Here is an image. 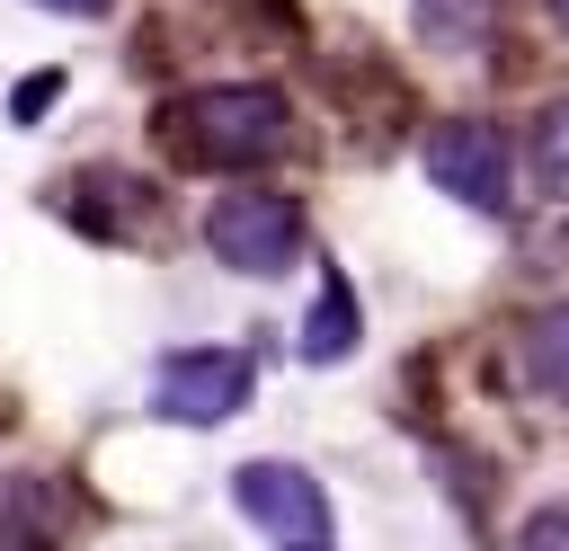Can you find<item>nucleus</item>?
<instances>
[{
  "label": "nucleus",
  "instance_id": "12",
  "mask_svg": "<svg viewBox=\"0 0 569 551\" xmlns=\"http://www.w3.org/2000/svg\"><path fill=\"white\" fill-rule=\"evenodd\" d=\"M36 9H62V18H107L116 0H36Z\"/></svg>",
  "mask_w": 569,
  "mask_h": 551
},
{
  "label": "nucleus",
  "instance_id": "3",
  "mask_svg": "<svg viewBox=\"0 0 569 551\" xmlns=\"http://www.w3.org/2000/svg\"><path fill=\"white\" fill-rule=\"evenodd\" d=\"M204 249H213L222 267H240V276H284V267L302 258V213H293L284 196H258V187L213 196V213H204Z\"/></svg>",
  "mask_w": 569,
  "mask_h": 551
},
{
  "label": "nucleus",
  "instance_id": "5",
  "mask_svg": "<svg viewBox=\"0 0 569 551\" xmlns=\"http://www.w3.org/2000/svg\"><path fill=\"white\" fill-rule=\"evenodd\" d=\"M231 498H240V515H249L267 542H284V551H320V542H329V498H320V480L293 471V462H249V471L231 480Z\"/></svg>",
  "mask_w": 569,
  "mask_h": 551
},
{
  "label": "nucleus",
  "instance_id": "2",
  "mask_svg": "<svg viewBox=\"0 0 569 551\" xmlns=\"http://www.w3.org/2000/svg\"><path fill=\"white\" fill-rule=\"evenodd\" d=\"M249 391H258V364L240 347H178L151 373V409L169 427H222L231 409H249Z\"/></svg>",
  "mask_w": 569,
  "mask_h": 551
},
{
  "label": "nucleus",
  "instance_id": "7",
  "mask_svg": "<svg viewBox=\"0 0 569 551\" xmlns=\"http://www.w3.org/2000/svg\"><path fill=\"white\" fill-rule=\"evenodd\" d=\"M525 373H533L551 400H569V302L533 311V329H525Z\"/></svg>",
  "mask_w": 569,
  "mask_h": 551
},
{
  "label": "nucleus",
  "instance_id": "6",
  "mask_svg": "<svg viewBox=\"0 0 569 551\" xmlns=\"http://www.w3.org/2000/svg\"><path fill=\"white\" fill-rule=\"evenodd\" d=\"M347 347H356V293H347V276H320V302L302 320V355L311 364H338Z\"/></svg>",
  "mask_w": 569,
  "mask_h": 551
},
{
  "label": "nucleus",
  "instance_id": "13",
  "mask_svg": "<svg viewBox=\"0 0 569 551\" xmlns=\"http://www.w3.org/2000/svg\"><path fill=\"white\" fill-rule=\"evenodd\" d=\"M551 27H560V36H569V0H551Z\"/></svg>",
  "mask_w": 569,
  "mask_h": 551
},
{
  "label": "nucleus",
  "instance_id": "9",
  "mask_svg": "<svg viewBox=\"0 0 569 551\" xmlns=\"http://www.w3.org/2000/svg\"><path fill=\"white\" fill-rule=\"evenodd\" d=\"M418 27H427V44H480L489 0H418Z\"/></svg>",
  "mask_w": 569,
  "mask_h": 551
},
{
  "label": "nucleus",
  "instance_id": "8",
  "mask_svg": "<svg viewBox=\"0 0 569 551\" xmlns=\"http://www.w3.org/2000/svg\"><path fill=\"white\" fill-rule=\"evenodd\" d=\"M533 178H542L551 196H569V98H551V107L533 116Z\"/></svg>",
  "mask_w": 569,
  "mask_h": 551
},
{
  "label": "nucleus",
  "instance_id": "10",
  "mask_svg": "<svg viewBox=\"0 0 569 551\" xmlns=\"http://www.w3.org/2000/svg\"><path fill=\"white\" fill-rule=\"evenodd\" d=\"M525 551H569V507H542L525 524Z\"/></svg>",
  "mask_w": 569,
  "mask_h": 551
},
{
  "label": "nucleus",
  "instance_id": "1",
  "mask_svg": "<svg viewBox=\"0 0 569 551\" xmlns=\"http://www.w3.org/2000/svg\"><path fill=\"white\" fill-rule=\"evenodd\" d=\"M160 124H169V142H178L187 160L249 169V160L284 151L293 107H284V89H267V80H231V89H196V98H178Z\"/></svg>",
  "mask_w": 569,
  "mask_h": 551
},
{
  "label": "nucleus",
  "instance_id": "11",
  "mask_svg": "<svg viewBox=\"0 0 569 551\" xmlns=\"http://www.w3.org/2000/svg\"><path fill=\"white\" fill-rule=\"evenodd\" d=\"M44 98H53V71H36V80L18 89V116H44Z\"/></svg>",
  "mask_w": 569,
  "mask_h": 551
},
{
  "label": "nucleus",
  "instance_id": "4",
  "mask_svg": "<svg viewBox=\"0 0 569 551\" xmlns=\"http://www.w3.org/2000/svg\"><path fill=\"white\" fill-rule=\"evenodd\" d=\"M418 160H427V178H436L445 196H462L471 213H507L516 169H507V133H498V124H480V116H445V124H427Z\"/></svg>",
  "mask_w": 569,
  "mask_h": 551
}]
</instances>
